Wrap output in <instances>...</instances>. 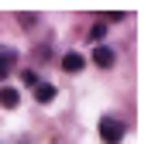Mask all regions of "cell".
<instances>
[{
  "instance_id": "obj_7",
  "label": "cell",
  "mask_w": 148,
  "mask_h": 144,
  "mask_svg": "<svg viewBox=\"0 0 148 144\" xmlns=\"http://www.w3.org/2000/svg\"><path fill=\"white\" fill-rule=\"evenodd\" d=\"M103 35H107V28H103V24H93V28H90V41H93V45H97Z\"/></svg>"
},
{
  "instance_id": "obj_2",
  "label": "cell",
  "mask_w": 148,
  "mask_h": 144,
  "mask_svg": "<svg viewBox=\"0 0 148 144\" xmlns=\"http://www.w3.org/2000/svg\"><path fill=\"white\" fill-rule=\"evenodd\" d=\"M93 65H100V69H110L114 65V52L107 45H97V48H93Z\"/></svg>"
},
{
  "instance_id": "obj_4",
  "label": "cell",
  "mask_w": 148,
  "mask_h": 144,
  "mask_svg": "<svg viewBox=\"0 0 148 144\" xmlns=\"http://www.w3.org/2000/svg\"><path fill=\"white\" fill-rule=\"evenodd\" d=\"M35 100L38 103H52V100H55V86H52V82H38L35 86Z\"/></svg>"
},
{
  "instance_id": "obj_3",
  "label": "cell",
  "mask_w": 148,
  "mask_h": 144,
  "mask_svg": "<svg viewBox=\"0 0 148 144\" xmlns=\"http://www.w3.org/2000/svg\"><path fill=\"white\" fill-rule=\"evenodd\" d=\"M17 103H21V93L10 89V86H3V89H0V107H3V110H14Z\"/></svg>"
},
{
  "instance_id": "obj_8",
  "label": "cell",
  "mask_w": 148,
  "mask_h": 144,
  "mask_svg": "<svg viewBox=\"0 0 148 144\" xmlns=\"http://www.w3.org/2000/svg\"><path fill=\"white\" fill-rule=\"evenodd\" d=\"M21 79H24V82H28V86H38V75H35V72H24V75H21Z\"/></svg>"
},
{
  "instance_id": "obj_1",
  "label": "cell",
  "mask_w": 148,
  "mask_h": 144,
  "mask_svg": "<svg viewBox=\"0 0 148 144\" xmlns=\"http://www.w3.org/2000/svg\"><path fill=\"white\" fill-rule=\"evenodd\" d=\"M100 137L107 144H121L124 141V124L114 120V117H103V120H100Z\"/></svg>"
},
{
  "instance_id": "obj_5",
  "label": "cell",
  "mask_w": 148,
  "mask_h": 144,
  "mask_svg": "<svg viewBox=\"0 0 148 144\" xmlns=\"http://www.w3.org/2000/svg\"><path fill=\"white\" fill-rule=\"evenodd\" d=\"M83 65H86V58H83L79 52H69V55L62 58V69H66V72H79Z\"/></svg>"
},
{
  "instance_id": "obj_6",
  "label": "cell",
  "mask_w": 148,
  "mask_h": 144,
  "mask_svg": "<svg viewBox=\"0 0 148 144\" xmlns=\"http://www.w3.org/2000/svg\"><path fill=\"white\" fill-rule=\"evenodd\" d=\"M10 65H14V52H0V79H7V72H10Z\"/></svg>"
}]
</instances>
